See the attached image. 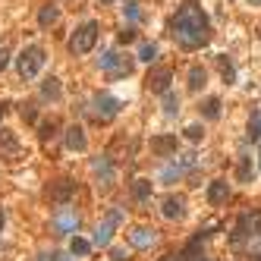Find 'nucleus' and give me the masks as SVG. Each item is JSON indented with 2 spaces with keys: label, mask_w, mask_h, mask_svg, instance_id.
Here are the masks:
<instances>
[{
  "label": "nucleus",
  "mask_w": 261,
  "mask_h": 261,
  "mask_svg": "<svg viewBox=\"0 0 261 261\" xmlns=\"http://www.w3.org/2000/svg\"><path fill=\"white\" fill-rule=\"evenodd\" d=\"M120 220H123V211L110 208L107 217H104L98 223V230H94V245H110V236H113V230H116V223H120Z\"/></svg>",
  "instance_id": "0eeeda50"
},
{
  "label": "nucleus",
  "mask_w": 261,
  "mask_h": 261,
  "mask_svg": "<svg viewBox=\"0 0 261 261\" xmlns=\"http://www.w3.org/2000/svg\"><path fill=\"white\" fill-rule=\"evenodd\" d=\"M123 13H126L129 19H133V22H139V19H142V10H139V4H133V0H129V4L123 7Z\"/></svg>",
  "instance_id": "cd10ccee"
},
{
  "label": "nucleus",
  "mask_w": 261,
  "mask_h": 261,
  "mask_svg": "<svg viewBox=\"0 0 261 261\" xmlns=\"http://www.w3.org/2000/svg\"><path fill=\"white\" fill-rule=\"evenodd\" d=\"M139 60H142V63H154V60H158V44L145 41V44L139 47Z\"/></svg>",
  "instance_id": "b1692460"
},
{
  "label": "nucleus",
  "mask_w": 261,
  "mask_h": 261,
  "mask_svg": "<svg viewBox=\"0 0 261 261\" xmlns=\"http://www.w3.org/2000/svg\"><path fill=\"white\" fill-rule=\"evenodd\" d=\"M258 136H261V120H258V116H255V120H252V123H248V139H252V142H255Z\"/></svg>",
  "instance_id": "7c9ffc66"
},
{
  "label": "nucleus",
  "mask_w": 261,
  "mask_h": 261,
  "mask_svg": "<svg viewBox=\"0 0 261 261\" xmlns=\"http://www.w3.org/2000/svg\"><path fill=\"white\" fill-rule=\"evenodd\" d=\"M19 154V142L10 129H0V158H16Z\"/></svg>",
  "instance_id": "2eb2a0df"
},
{
  "label": "nucleus",
  "mask_w": 261,
  "mask_h": 261,
  "mask_svg": "<svg viewBox=\"0 0 261 261\" xmlns=\"http://www.w3.org/2000/svg\"><path fill=\"white\" fill-rule=\"evenodd\" d=\"M0 227H4V214H0Z\"/></svg>",
  "instance_id": "ea45409f"
},
{
  "label": "nucleus",
  "mask_w": 261,
  "mask_h": 261,
  "mask_svg": "<svg viewBox=\"0 0 261 261\" xmlns=\"http://www.w3.org/2000/svg\"><path fill=\"white\" fill-rule=\"evenodd\" d=\"M98 4H101V7H107V4H113V0H98Z\"/></svg>",
  "instance_id": "4c0bfd02"
},
{
  "label": "nucleus",
  "mask_w": 261,
  "mask_h": 261,
  "mask_svg": "<svg viewBox=\"0 0 261 261\" xmlns=\"http://www.w3.org/2000/svg\"><path fill=\"white\" fill-rule=\"evenodd\" d=\"M154 239H158V233L148 230V227H139L133 236H129V242H133L136 248H148V245H154Z\"/></svg>",
  "instance_id": "a211bd4d"
},
{
  "label": "nucleus",
  "mask_w": 261,
  "mask_h": 261,
  "mask_svg": "<svg viewBox=\"0 0 261 261\" xmlns=\"http://www.w3.org/2000/svg\"><path fill=\"white\" fill-rule=\"evenodd\" d=\"M35 116H38V110H35L32 104H26V107H22V120H29V123H32Z\"/></svg>",
  "instance_id": "f704fd0d"
},
{
  "label": "nucleus",
  "mask_w": 261,
  "mask_h": 261,
  "mask_svg": "<svg viewBox=\"0 0 261 261\" xmlns=\"http://www.w3.org/2000/svg\"><path fill=\"white\" fill-rule=\"evenodd\" d=\"M85 110H88V116H91L94 123H110L113 116L120 113V101H116L113 94H107V91H98V94L88 101Z\"/></svg>",
  "instance_id": "7ed1b4c3"
},
{
  "label": "nucleus",
  "mask_w": 261,
  "mask_h": 261,
  "mask_svg": "<svg viewBox=\"0 0 261 261\" xmlns=\"http://www.w3.org/2000/svg\"><path fill=\"white\" fill-rule=\"evenodd\" d=\"M73 192H76V183L73 180H57V183H51V189H47V198L57 201V205H66Z\"/></svg>",
  "instance_id": "f8f14e48"
},
{
  "label": "nucleus",
  "mask_w": 261,
  "mask_h": 261,
  "mask_svg": "<svg viewBox=\"0 0 261 261\" xmlns=\"http://www.w3.org/2000/svg\"><path fill=\"white\" fill-rule=\"evenodd\" d=\"M85 145H88V142H85V133H82L79 126H69V129H66V148H69V151H85Z\"/></svg>",
  "instance_id": "f3484780"
},
{
  "label": "nucleus",
  "mask_w": 261,
  "mask_h": 261,
  "mask_svg": "<svg viewBox=\"0 0 261 261\" xmlns=\"http://www.w3.org/2000/svg\"><path fill=\"white\" fill-rule=\"evenodd\" d=\"M227 195H230L227 180H214V183L208 186V201H211V205H220V201H227Z\"/></svg>",
  "instance_id": "dca6fc26"
},
{
  "label": "nucleus",
  "mask_w": 261,
  "mask_h": 261,
  "mask_svg": "<svg viewBox=\"0 0 261 261\" xmlns=\"http://www.w3.org/2000/svg\"><path fill=\"white\" fill-rule=\"evenodd\" d=\"M44 60H47V57H44L41 47H26V51L16 57V69H19V76H22V79H35V76L41 73Z\"/></svg>",
  "instance_id": "39448f33"
},
{
  "label": "nucleus",
  "mask_w": 261,
  "mask_h": 261,
  "mask_svg": "<svg viewBox=\"0 0 261 261\" xmlns=\"http://www.w3.org/2000/svg\"><path fill=\"white\" fill-rule=\"evenodd\" d=\"M69 252H73V255H88V252H91V242L82 239V236H76V239L69 242Z\"/></svg>",
  "instance_id": "a878e982"
},
{
  "label": "nucleus",
  "mask_w": 261,
  "mask_h": 261,
  "mask_svg": "<svg viewBox=\"0 0 261 261\" xmlns=\"http://www.w3.org/2000/svg\"><path fill=\"white\" fill-rule=\"evenodd\" d=\"M236 176H239L242 183H252V164H248V158L239 161V170H236Z\"/></svg>",
  "instance_id": "bb28decb"
},
{
  "label": "nucleus",
  "mask_w": 261,
  "mask_h": 261,
  "mask_svg": "<svg viewBox=\"0 0 261 261\" xmlns=\"http://www.w3.org/2000/svg\"><path fill=\"white\" fill-rule=\"evenodd\" d=\"M220 73H223V79H227V82H233V79H236L233 63H230V60H223V57H220Z\"/></svg>",
  "instance_id": "c85d7f7f"
},
{
  "label": "nucleus",
  "mask_w": 261,
  "mask_h": 261,
  "mask_svg": "<svg viewBox=\"0 0 261 261\" xmlns=\"http://www.w3.org/2000/svg\"><path fill=\"white\" fill-rule=\"evenodd\" d=\"M205 82H208V73L201 66L189 69V91H201V88H205Z\"/></svg>",
  "instance_id": "aec40b11"
},
{
  "label": "nucleus",
  "mask_w": 261,
  "mask_h": 261,
  "mask_svg": "<svg viewBox=\"0 0 261 261\" xmlns=\"http://www.w3.org/2000/svg\"><path fill=\"white\" fill-rule=\"evenodd\" d=\"M98 66H101L110 79H126V76H133V57H129V54L107 51V54L98 60Z\"/></svg>",
  "instance_id": "20e7f679"
},
{
  "label": "nucleus",
  "mask_w": 261,
  "mask_h": 261,
  "mask_svg": "<svg viewBox=\"0 0 261 261\" xmlns=\"http://www.w3.org/2000/svg\"><path fill=\"white\" fill-rule=\"evenodd\" d=\"M258 158H261V154H258Z\"/></svg>",
  "instance_id": "79ce46f5"
},
{
  "label": "nucleus",
  "mask_w": 261,
  "mask_h": 261,
  "mask_svg": "<svg viewBox=\"0 0 261 261\" xmlns=\"http://www.w3.org/2000/svg\"><path fill=\"white\" fill-rule=\"evenodd\" d=\"M94 41H98V22H85L69 38V54H88L94 47Z\"/></svg>",
  "instance_id": "423d86ee"
},
{
  "label": "nucleus",
  "mask_w": 261,
  "mask_h": 261,
  "mask_svg": "<svg viewBox=\"0 0 261 261\" xmlns=\"http://www.w3.org/2000/svg\"><path fill=\"white\" fill-rule=\"evenodd\" d=\"M198 110H201V116H205V120H217V116H220V101H217V98H208Z\"/></svg>",
  "instance_id": "412c9836"
},
{
  "label": "nucleus",
  "mask_w": 261,
  "mask_h": 261,
  "mask_svg": "<svg viewBox=\"0 0 261 261\" xmlns=\"http://www.w3.org/2000/svg\"><path fill=\"white\" fill-rule=\"evenodd\" d=\"M170 35L176 38V44L183 51H198L201 44L211 41V19L198 4H183L176 10V16L170 19Z\"/></svg>",
  "instance_id": "f257e3e1"
},
{
  "label": "nucleus",
  "mask_w": 261,
  "mask_h": 261,
  "mask_svg": "<svg viewBox=\"0 0 261 261\" xmlns=\"http://www.w3.org/2000/svg\"><path fill=\"white\" fill-rule=\"evenodd\" d=\"M161 211H164L167 220H180V217H186V198L183 195H167L161 201Z\"/></svg>",
  "instance_id": "9b49d317"
},
{
  "label": "nucleus",
  "mask_w": 261,
  "mask_h": 261,
  "mask_svg": "<svg viewBox=\"0 0 261 261\" xmlns=\"http://www.w3.org/2000/svg\"><path fill=\"white\" fill-rule=\"evenodd\" d=\"M208 239V233H198L192 242H189L183 252H176V255H164L161 261H208L205 258V252H201V242Z\"/></svg>",
  "instance_id": "6e6552de"
},
{
  "label": "nucleus",
  "mask_w": 261,
  "mask_h": 261,
  "mask_svg": "<svg viewBox=\"0 0 261 261\" xmlns=\"http://www.w3.org/2000/svg\"><path fill=\"white\" fill-rule=\"evenodd\" d=\"M248 4H261V0H248Z\"/></svg>",
  "instance_id": "a19ab883"
},
{
  "label": "nucleus",
  "mask_w": 261,
  "mask_h": 261,
  "mask_svg": "<svg viewBox=\"0 0 261 261\" xmlns=\"http://www.w3.org/2000/svg\"><path fill=\"white\" fill-rule=\"evenodd\" d=\"M51 227H54V233H60V236L73 233V230L79 227L76 211H73V208H66V205H60V208H57V214H54V220H51Z\"/></svg>",
  "instance_id": "1a4fd4ad"
},
{
  "label": "nucleus",
  "mask_w": 261,
  "mask_h": 261,
  "mask_svg": "<svg viewBox=\"0 0 261 261\" xmlns=\"http://www.w3.org/2000/svg\"><path fill=\"white\" fill-rule=\"evenodd\" d=\"M91 170H94V176H98V183H101V186H110V183H113V161L107 158V154L94 158Z\"/></svg>",
  "instance_id": "ddd939ff"
},
{
  "label": "nucleus",
  "mask_w": 261,
  "mask_h": 261,
  "mask_svg": "<svg viewBox=\"0 0 261 261\" xmlns=\"http://www.w3.org/2000/svg\"><path fill=\"white\" fill-rule=\"evenodd\" d=\"M110 258L113 261H129V252L126 248H110Z\"/></svg>",
  "instance_id": "72a5a7b5"
},
{
  "label": "nucleus",
  "mask_w": 261,
  "mask_h": 261,
  "mask_svg": "<svg viewBox=\"0 0 261 261\" xmlns=\"http://www.w3.org/2000/svg\"><path fill=\"white\" fill-rule=\"evenodd\" d=\"M201 136H205V129H201V126H189L186 129V139L189 142H201Z\"/></svg>",
  "instance_id": "c756f323"
},
{
  "label": "nucleus",
  "mask_w": 261,
  "mask_h": 261,
  "mask_svg": "<svg viewBox=\"0 0 261 261\" xmlns=\"http://www.w3.org/2000/svg\"><path fill=\"white\" fill-rule=\"evenodd\" d=\"M54 261H73V258H66V255H51Z\"/></svg>",
  "instance_id": "e433bc0d"
},
{
  "label": "nucleus",
  "mask_w": 261,
  "mask_h": 261,
  "mask_svg": "<svg viewBox=\"0 0 261 261\" xmlns=\"http://www.w3.org/2000/svg\"><path fill=\"white\" fill-rule=\"evenodd\" d=\"M151 195V180H136L133 183V198L136 201H145Z\"/></svg>",
  "instance_id": "5701e85b"
},
{
  "label": "nucleus",
  "mask_w": 261,
  "mask_h": 261,
  "mask_svg": "<svg viewBox=\"0 0 261 261\" xmlns=\"http://www.w3.org/2000/svg\"><path fill=\"white\" fill-rule=\"evenodd\" d=\"M7 63H10V54L4 51V47H0V73H4V69H7Z\"/></svg>",
  "instance_id": "c9c22d12"
},
{
  "label": "nucleus",
  "mask_w": 261,
  "mask_h": 261,
  "mask_svg": "<svg viewBox=\"0 0 261 261\" xmlns=\"http://www.w3.org/2000/svg\"><path fill=\"white\" fill-rule=\"evenodd\" d=\"M57 19H60V10H57V7H44L41 13H38V22H41V29H51Z\"/></svg>",
  "instance_id": "4be33fe9"
},
{
  "label": "nucleus",
  "mask_w": 261,
  "mask_h": 261,
  "mask_svg": "<svg viewBox=\"0 0 261 261\" xmlns=\"http://www.w3.org/2000/svg\"><path fill=\"white\" fill-rule=\"evenodd\" d=\"M54 136H57V123L51 120V123H44V126H41V139H54Z\"/></svg>",
  "instance_id": "2f4dec72"
},
{
  "label": "nucleus",
  "mask_w": 261,
  "mask_h": 261,
  "mask_svg": "<svg viewBox=\"0 0 261 261\" xmlns=\"http://www.w3.org/2000/svg\"><path fill=\"white\" fill-rule=\"evenodd\" d=\"M60 79H54V76H47L44 82H41V98L44 101H60Z\"/></svg>",
  "instance_id": "6ab92c4d"
},
{
  "label": "nucleus",
  "mask_w": 261,
  "mask_h": 261,
  "mask_svg": "<svg viewBox=\"0 0 261 261\" xmlns=\"http://www.w3.org/2000/svg\"><path fill=\"white\" fill-rule=\"evenodd\" d=\"M129 41H136V29H123L120 32V44H129Z\"/></svg>",
  "instance_id": "473e14b6"
},
{
  "label": "nucleus",
  "mask_w": 261,
  "mask_h": 261,
  "mask_svg": "<svg viewBox=\"0 0 261 261\" xmlns=\"http://www.w3.org/2000/svg\"><path fill=\"white\" fill-rule=\"evenodd\" d=\"M170 79H173V73H170V69L167 66H158V69H151V73H148V88L151 91H158V94H164V91H170Z\"/></svg>",
  "instance_id": "9d476101"
},
{
  "label": "nucleus",
  "mask_w": 261,
  "mask_h": 261,
  "mask_svg": "<svg viewBox=\"0 0 261 261\" xmlns=\"http://www.w3.org/2000/svg\"><path fill=\"white\" fill-rule=\"evenodd\" d=\"M176 148H180L176 136H154L151 139V151L158 154V158H170V154H176Z\"/></svg>",
  "instance_id": "4468645a"
},
{
  "label": "nucleus",
  "mask_w": 261,
  "mask_h": 261,
  "mask_svg": "<svg viewBox=\"0 0 261 261\" xmlns=\"http://www.w3.org/2000/svg\"><path fill=\"white\" fill-rule=\"evenodd\" d=\"M164 113H167V116L180 113V98H176L173 91H164Z\"/></svg>",
  "instance_id": "393cba45"
},
{
  "label": "nucleus",
  "mask_w": 261,
  "mask_h": 261,
  "mask_svg": "<svg viewBox=\"0 0 261 261\" xmlns=\"http://www.w3.org/2000/svg\"><path fill=\"white\" fill-rule=\"evenodd\" d=\"M230 245L245 261H261V214H242L230 233Z\"/></svg>",
  "instance_id": "f03ea898"
},
{
  "label": "nucleus",
  "mask_w": 261,
  "mask_h": 261,
  "mask_svg": "<svg viewBox=\"0 0 261 261\" xmlns=\"http://www.w3.org/2000/svg\"><path fill=\"white\" fill-rule=\"evenodd\" d=\"M7 113V104H0V116H4Z\"/></svg>",
  "instance_id": "58836bf2"
}]
</instances>
